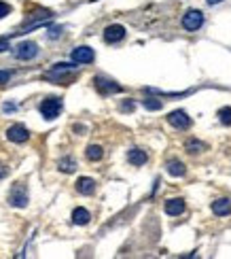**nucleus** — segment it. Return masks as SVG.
Instances as JSON below:
<instances>
[{
	"label": "nucleus",
	"mask_w": 231,
	"mask_h": 259,
	"mask_svg": "<svg viewBox=\"0 0 231 259\" xmlns=\"http://www.w3.org/2000/svg\"><path fill=\"white\" fill-rule=\"evenodd\" d=\"M142 104H145V109L149 111H159L161 109V100H155V98H147V100H142Z\"/></svg>",
	"instance_id": "nucleus-19"
},
{
	"label": "nucleus",
	"mask_w": 231,
	"mask_h": 259,
	"mask_svg": "<svg viewBox=\"0 0 231 259\" xmlns=\"http://www.w3.org/2000/svg\"><path fill=\"white\" fill-rule=\"evenodd\" d=\"M212 212L216 214V217H225V214H229L231 212V200L223 198V200L212 202Z\"/></svg>",
	"instance_id": "nucleus-13"
},
{
	"label": "nucleus",
	"mask_w": 231,
	"mask_h": 259,
	"mask_svg": "<svg viewBox=\"0 0 231 259\" xmlns=\"http://www.w3.org/2000/svg\"><path fill=\"white\" fill-rule=\"evenodd\" d=\"M9 13H11V7H9L7 3H3V0H0V19L7 17Z\"/></svg>",
	"instance_id": "nucleus-22"
},
{
	"label": "nucleus",
	"mask_w": 231,
	"mask_h": 259,
	"mask_svg": "<svg viewBox=\"0 0 231 259\" xmlns=\"http://www.w3.org/2000/svg\"><path fill=\"white\" fill-rule=\"evenodd\" d=\"M168 123L172 127H176V130H187V127L191 125V117L187 115L184 111H172L168 115Z\"/></svg>",
	"instance_id": "nucleus-6"
},
{
	"label": "nucleus",
	"mask_w": 231,
	"mask_h": 259,
	"mask_svg": "<svg viewBox=\"0 0 231 259\" xmlns=\"http://www.w3.org/2000/svg\"><path fill=\"white\" fill-rule=\"evenodd\" d=\"M166 168H168V175H170V177H184V175H187L184 164H182V161H178V159L168 161Z\"/></svg>",
	"instance_id": "nucleus-15"
},
{
	"label": "nucleus",
	"mask_w": 231,
	"mask_h": 259,
	"mask_svg": "<svg viewBox=\"0 0 231 259\" xmlns=\"http://www.w3.org/2000/svg\"><path fill=\"white\" fill-rule=\"evenodd\" d=\"M7 172H9V170H7V168H5L3 164H0V181H3V179L7 177Z\"/></svg>",
	"instance_id": "nucleus-26"
},
{
	"label": "nucleus",
	"mask_w": 231,
	"mask_h": 259,
	"mask_svg": "<svg viewBox=\"0 0 231 259\" xmlns=\"http://www.w3.org/2000/svg\"><path fill=\"white\" fill-rule=\"evenodd\" d=\"M147 159H149V155H147V151H142V149H131L127 153V161L131 166H145Z\"/></svg>",
	"instance_id": "nucleus-10"
},
{
	"label": "nucleus",
	"mask_w": 231,
	"mask_h": 259,
	"mask_svg": "<svg viewBox=\"0 0 231 259\" xmlns=\"http://www.w3.org/2000/svg\"><path fill=\"white\" fill-rule=\"evenodd\" d=\"M166 212L172 214V217H178V214H182L184 212V200H180V198L168 200L166 202Z\"/></svg>",
	"instance_id": "nucleus-11"
},
{
	"label": "nucleus",
	"mask_w": 231,
	"mask_h": 259,
	"mask_svg": "<svg viewBox=\"0 0 231 259\" xmlns=\"http://www.w3.org/2000/svg\"><path fill=\"white\" fill-rule=\"evenodd\" d=\"M9 79H11V72H9V70H0V85L7 83Z\"/></svg>",
	"instance_id": "nucleus-23"
},
{
	"label": "nucleus",
	"mask_w": 231,
	"mask_h": 259,
	"mask_svg": "<svg viewBox=\"0 0 231 259\" xmlns=\"http://www.w3.org/2000/svg\"><path fill=\"white\" fill-rule=\"evenodd\" d=\"M89 219H91V214L85 208H74V212H72V223L74 225H87Z\"/></svg>",
	"instance_id": "nucleus-16"
},
{
	"label": "nucleus",
	"mask_w": 231,
	"mask_h": 259,
	"mask_svg": "<svg viewBox=\"0 0 231 259\" xmlns=\"http://www.w3.org/2000/svg\"><path fill=\"white\" fill-rule=\"evenodd\" d=\"M94 83H96V90L100 94H104V96H111V94H119L121 92V85L111 81V79H106V77H96Z\"/></svg>",
	"instance_id": "nucleus-4"
},
{
	"label": "nucleus",
	"mask_w": 231,
	"mask_h": 259,
	"mask_svg": "<svg viewBox=\"0 0 231 259\" xmlns=\"http://www.w3.org/2000/svg\"><path fill=\"white\" fill-rule=\"evenodd\" d=\"M5 49H9V45H7V40H0V51H5Z\"/></svg>",
	"instance_id": "nucleus-27"
},
{
	"label": "nucleus",
	"mask_w": 231,
	"mask_h": 259,
	"mask_svg": "<svg viewBox=\"0 0 231 259\" xmlns=\"http://www.w3.org/2000/svg\"><path fill=\"white\" fill-rule=\"evenodd\" d=\"M202 24H204V15H202V11H187V15L182 17V26H184L187 30H191V32L200 30V28H202Z\"/></svg>",
	"instance_id": "nucleus-5"
},
{
	"label": "nucleus",
	"mask_w": 231,
	"mask_h": 259,
	"mask_svg": "<svg viewBox=\"0 0 231 259\" xmlns=\"http://www.w3.org/2000/svg\"><path fill=\"white\" fill-rule=\"evenodd\" d=\"M58 166H60L62 172H74L76 170V161L72 157H64V159H60Z\"/></svg>",
	"instance_id": "nucleus-18"
},
{
	"label": "nucleus",
	"mask_w": 231,
	"mask_h": 259,
	"mask_svg": "<svg viewBox=\"0 0 231 259\" xmlns=\"http://www.w3.org/2000/svg\"><path fill=\"white\" fill-rule=\"evenodd\" d=\"M9 202H11V206H15V208H24L28 204V189H26L24 183L13 185V189L9 193Z\"/></svg>",
	"instance_id": "nucleus-2"
},
{
	"label": "nucleus",
	"mask_w": 231,
	"mask_h": 259,
	"mask_svg": "<svg viewBox=\"0 0 231 259\" xmlns=\"http://www.w3.org/2000/svg\"><path fill=\"white\" fill-rule=\"evenodd\" d=\"M72 70H76V66L74 64H56V66H53L51 70H49V74L47 77L49 79H58V77H62V74H66V72H72Z\"/></svg>",
	"instance_id": "nucleus-14"
},
{
	"label": "nucleus",
	"mask_w": 231,
	"mask_h": 259,
	"mask_svg": "<svg viewBox=\"0 0 231 259\" xmlns=\"http://www.w3.org/2000/svg\"><path fill=\"white\" fill-rule=\"evenodd\" d=\"M218 119H221L223 125H231V109L229 106H225V109L218 111Z\"/></svg>",
	"instance_id": "nucleus-20"
},
{
	"label": "nucleus",
	"mask_w": 231,
	"mask_h": 259,
	"mask_svg": "<svg viewBox=\"0 0 231 259\" xmlns=\"http://www.w3.org/2000/svg\"><path fill=\"white\" fill-rule=\"evenodd\" d=\"M62 34V28H51L49 30V38H58Z\"/></svg>",
	"instance_id": "nucleus-24"
},
{
	"label": "nucleus",
	"mask_w": 231,
	"mask_h": 259,
	"mask_svg": "<svg viewBox=\"0 0 231 259\" xmlns=\"http://www.w3.org/2000/svg\"><path fill=\"white\" fill-rule=\"evenodd\" d=\"M187 149H189V153H197V151L204 149V145L202 143H195V140H189V143H187Z\"/></svg>",
	"instance_id": "nucleus-21"
},
{
	"label": "nucleus",
	"mask_w": 231,
	"mask_h": 259,
	"mask_svg": "<svg viewBox=\"0 0 231 259\" xmlns=\"http://www.w3.org/2000/svg\"><path fill=\"white\" fill-rule=\"evenodd\" d=\"M134 109V102H125L123 106H121V111H131Z\"/></svg>",
	"instance_id": "nucleus-25"
},
{
	"label": "nucleus",
	"mask_w": 231,
	"mask_h": 259,
	"mask_svg": "<svg viewBox=\"0 0 231 259\" xmlns=\"http://www.w3.org/2000/svg\"><path fill=\"white\" fill-rule=\"evenodd\" d=\"M7 138L11 140V143H26V140L30 138V132L26 130V125L15 123V125H11L7 130Z\"/></svg>",
	"instance_id": "nucleus-7"
},
{
	"label": "nucleus",
	"mask_w": 231,
	"mask_h": 259,
	"mask_svg": "<svg viewBox=\"0 0 231 259\" xmlns=\"http://www.w3.org/2000/svg\"><path fill=\"white\" fill-rule=\"evenodd\" d=\"M125 38V28L123 26H119V24H113V26H108L104 30V40L106 42H119V40H123Z\"/></svg>",
	"instance_id": "nucleus-9"
},
{
	"label": "nucleus",
	"mask_w": 231,
	"mask_h": 259,
	"mask_svg": "<svg viewBox=\"0 0 231 259\" xmlns=\"http://www.w3.org/2000/svg\"><path fill=\"white\" fill-rule=\"evenodd\" d=\"M85 155H87V159H91V161H98V159H102L104 151H102V147H98V145H91V147H87Z\"/></svg>",
	"instance_id": "nucleus-17"
},
{
	"label": "nucleus",
	"mask_w": 231,
	"mask_h": 259,
	"mask_svg": "<svg viewBox=\"0 0 231 259\" xmlns=\"http://www.w3.org/2000/svg\"><path fill=\"white\" fill-rule=\"evenodd\" d=\"M94 58H96V53H94L91 47H85L83 45V47L72 49V62H76V64H91Z\"/></svg>",
	"instance_id": "nucleus-8"
},
{
	"label": "nucleus",
	"mask_w": 231,
	"mask_h": 259,
	"mask_svg": "<svg viewBox=\"0 0 231 259\" xmlns=\"http://www.w3.org/2000/svg\"><path fill=\"white\" fill-rule=\"evenodd\" d=\"M218 3H223V0H208V5H218Z\"/></svg>",
	"instance_id": "nucleus-28"
},
{
	"label": "nucleus",
	"mask_w": 231,
	"mask_h": 259,
	"mask_svg": "<svg viewBox=\"0 0 231 259\" xmlns=\"http://www.w3.org/2000/svg\"><path fill=\"white\" fill-rule=\"evenodd\" d=\"M13 56L17 60H32V58L38 56V45L36 42H32V40H24V42H19V45L15 47Z\"/></svg>",
	"instance_id": "nucleus-3"
},
{
	"label": "nucleus",
	"mask_w": 231,
	"mask_h": 259,
	"mask_svg": "<svg viewBox=\"0 0 231 259\" xmlns=\"http://www.w3.org/2000/svg\"><path fill=\"white\" fill-rule=\"evenodd\" d=\"M38 111L40 115L45 117V119H56V117L62 113V100L60 98H47V100H42L40 106H38Z\"/></svg>",
	"instance_id": "nucleus-1"
},
{
	"label": "nucleus",
	"mask_w": 231,
	"mask_h": 259,
	"mask_svg": "<svg viewBox=\"0 0 231 259\" xmlns=\"http://www.w3.org/2000/svg\"><path fill=\"white\" fill-rule=\"evenodd\" d=\"M76 191L83 193V196H91V193L96 191V181L87 179V177L79 179V181H76Z\"/></svg>",
	"instance_id": "nucleus-12"
}]
</instances>
